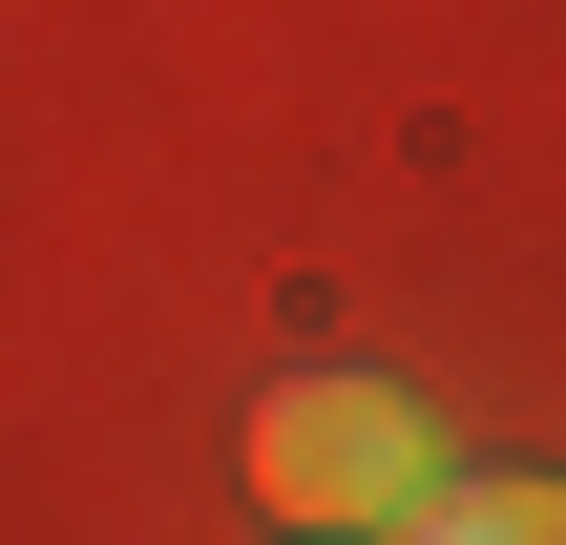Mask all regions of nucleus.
I'll use <instances>...</instances> for the list:
<instances>
[{"instance_id": "obj_1", "label": "nucleus", "mask_w": 566, "mask_h": 545, "mask_svg": "<svg viewBox=\"0 0 566 545\" xmlns=\"http://www.w3.org/2000/svg\"><path fill=\"white\" fill-rule=\"evenodd\" d=\"M420 483H441V420H420L399 378L315 357V378H273V399H252V504H273L294 545H378Z\"/></svg>"}, {"instance_id": "obj_2", "label": "nucleus", "mask_w": 566, "mask_h": 545, "mask_svg": "<svg viewBox=\"0 0 566 545\" xmlns=\"http://www.w3.org/2000/svg\"><path fill=\"white\" fill-rule=\"evenodd\" d=\"M378 545H566V483H546V462H504V483H420Z\"/></svg>"}]
</instances>
